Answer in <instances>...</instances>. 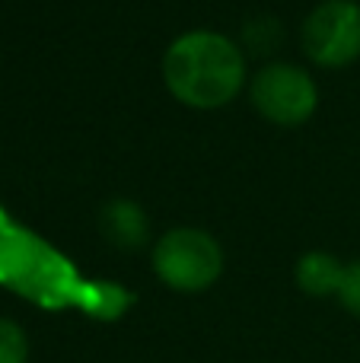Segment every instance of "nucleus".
Listing matches in <instances>:
<instances>
[{
	"mask_svg": "<svg viewBox=\"0 0 360 363\" xmlns=\"http://www.w3.org/2000/svg\"><path fill=\"white\" fill-rule=\"evenodd\" d=\"M163 80L182 106L220 108L240 96L246 61L220 32H185L166 48Z\"/></svg>",
	"mask_w": 360,
	"mask_h": 363,
	"instance_id": "nucleus-1",
	"label": "nucleus"
},
{
	"mask_svg": "<svg viewBox=\"0 0 360 363\" xmlns=\"http://www.w3.org/2000/svg\"><path fill=\"white\" fill-rule=\"evenodd\" d=\"M0 363H29V338L23 325L0 315Z\"/></svg>",
	"mask_w": 360,
	"mask_h": 363,
	"instance_id": "nucleus-7",
	"label": "nucleus"
},
{
	"mask_svg": "<svg viewBox=\"0 0 360 363\" xmlns=\"http://www.w3.org/2000/svg\"><path fill=\"white\" fill-rule=\"evenodd\" d=\"M303 51L319 67H348L360 57V6L325 0L303 23Z\"/></svg>",
	"mask_w": 360,
	"mask_h": 363,
	"instance_id": "nucleus-4",
	"label": "nucleus"
},
{
	"mask_svg": "<svg viewBox=\"0 0 360 363\" xmlns=\"http://www.w3.org/2000/svg\"><path fill=\"white\" fill-rule=\"evenodd\" d=\"M297 287L310 296H332L342 290L344 281V264L329 252H306L297 262Z\"/></svg>",
	"mask_w": 360,
	"mask_h": 363,
	"instance_id": "nucleus-6",
	"label": "nucleus"
},
{
	"mask_svg": "<svg viewBox=\"0 0 360 363\" xmlns=\"http://www.w3.org/2000/svg\"><path fill=\"white\" fill-rule=\"evenodd\" d=\"M153 271L179 294H201L223 274V249L214 236L195 226H179L157 239Z\"/></svg>",
	"mask_w": 360,
	"mask_h": 363,
	"instance_id": "nucleus-2",
	"label": "nucleus"
},
{
	"mask_svg": "<svg viewBox=\"0 0 360 363\" xmlns=\"http://www.w3.org/2000/svg\"><path fill=\"white\" fill-rule=\"evenodd\" d=\"M252 106L261 118L281 128H297L316 112V83L297 64H268L255 74L252 83Z\"/></svg>",
	"mask_w": 360,
	"mask_h": 363,
	"instance_id": "nucleus-3",
	"label": "nucleus"
},
{
	"mask_svg": "<svg viewBox=\"0 0 360 363\" xmlns=\"http://www.w3.org/2000/svg\"><path fill=\"white\" fill-rule=\"evenodd\" d=\"M338 300L348 313L360 315V262L348 264L344 268V281H342V290H338Z\"/></svg>",
	"mask_w": 360,
	"mask_h": 363,
	"instance_id": "nucleus-8",
	"label": "nucleus"
},
{
	"mask_svg": "<svg viewBox=\"0 0 360 363\" xmlns=\"http://www.w3.org/2000/svg\"><path fill=\"white\" fill-rule=\"evenodd\" d=\"M99 233L115 245V249L134 252L147 242V213L134 201L115 198L102 207L99 213Z\"/></svg>",
	"mask_w": 360,
	"mask_h": 363,
	"instance_id": "nucleus-5",
	"label": "nucleus"
}]
</instances>
